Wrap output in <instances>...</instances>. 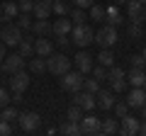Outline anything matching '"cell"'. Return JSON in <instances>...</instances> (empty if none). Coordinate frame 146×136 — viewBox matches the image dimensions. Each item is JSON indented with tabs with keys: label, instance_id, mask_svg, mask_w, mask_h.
Instances as JSON below:
<instances>
[{
	"label": "cell",
	"instance_id": "7a4b0ae2",
	"mask_svg": "<svg viewBox=\"0 0 146 136\" xmlns=\"http://www.w3.org/2000/svg\"><path fill=\"white\" fill-rule=\"evenodd\" d=\"M46 71L54 75H63L66 71H71V58L66 53H49L46 56Z\"/></svg>",
	"mask_w": 146,
	"mask_h": 136
},
{
	"label": "cell",
	"instance_id": "4316f807",
	"mask_svg": "<svg viewBox=\"0 0 146 136\" xmlns=\"http://www.w3.org/2000/svg\"><path fill=\"white\" fill-rule=\"evenodd\" d=\"M29 71L32 73H44V71H46V58L44 56H34L29 61Z\"/></svg>",
	"mask_w": 146,
	"mask_h": 136
},
{
	"label": "cell",
	"instance_id": "83f0119b",
	"mask_svg": "<svg viewBox=\"0 0 146 136\" xmlns=\"http://www.w3.org/2000/svg\"><path fill=\"white\" fill-rule=\"evenodd\" d=\"M98 63H102V66H115V53H112V49H102V51L98 53Z\"/></svg>",
	"mask_w": 146,
	"mask_h": 136
},
{
	"label": "cell",
	"instance_id": "44dd1931",
	"mask_svg": "<svg viewBox=\"0 0 146 136\" xmlns=\"http://www.w3.org/2000/svg\"><path fill=\"white\" fill-rule=\"evenodd\" d=\"M51 3H44V0H34V10H32V15L36 17V20H49V15H51Z\"/></svg>",
	"mask_w": 146,
	"mask_h": 136
},
{
	"label": "cell",
	"instance_id": "ab89813d",
	"mask_svg": "<svg viewBox=\"0 0 146 136\" xmlns=\"http://www.w3.org/2000/svg\"><path fill=\"white\" fill-rule=\"evenodd\" d=\"M56 46L58 49H68L71 46V37H68V34H58L56 37Z\"/></svg>",
	"mask_w": 146,
	"mask_h": 136
},
{
	"label": "cell",
	"instance_id": "f1b7e54d",
	"mask_svg": "<svg viewBox=\"0 0 146 136\" xmlns=\"http://www.w3.org/2000/svg\"><path fill=\"white\" fill-rule=\"evenodd\" d=\"M66 119L68 121H80L83 119V107H78L76 102H73V105L68 107V112H66Z\"/></svg>",
	"mask_w": 146,
	"mask_h": 136
},
{
	"label": "cell",
	"instance_id": "ac0fdd59",
	"mask_svg": "<svg viewBox=\"0 0 146 136\" xmlns=\"http://www.w3.org/2000/svg\"><path fill=\"white\" fill-rule=\"evenodd\" d=\"M95 97H98V107L100 110H112V107H115V90H98V95H95Z\"/></svg>",
	"mask_w": 146,
	"mask_h": 136
},
{
	"label": "cell",
	"instance_id": "8d00e7d4",
	"mask_svg": "<svg viewBox=\"0 0 146 136\" xmlns=\"http://www.w3.org/2000/svg\"><path fill=\"white\" fill-rule=\"evenodd\" d=\"M129 66L131 68H146V58L141 53H131L129 56Z\"/></svg>",
	"mask_w": 146,
	"mask_h": 136
},
{
	"label": "cell",
	"instance_id": "5bb4252c",
	"mask_svg": "<svg viewBox=\"0 0 146 136\" xmlns=\"http://www.w3.org/2000/svg\"><path fill=\"white\" fill-rule=\"evenodd\" d=\"M80 129H83L85 136L100 134V117H95L93 112H90V114H83V119H80Z\"/></svg>",
	"mask_w": 146,
	"mask_h": 136
},
{
	"label": "cell",
	"instance_id": "f907efd6",
	"mask_svg": "<svg viewBox=\"0 0 146 136\" xmlns=\"http://www.w3.org/2000/svg\"><path fill=\"white\" fill-rule=\"evenodd\" d=\"M141 56H144V58H146V49H144V53H141Z\"/></svg>",
	"mask_w": 146,
	"mask_h": 136
},
{
	"label": "cell",
	"instance_id": "30bf717a",
	"mask_svg": "<svg viewBox=\"0 0 146 136\" xmlns=\"http://www.w3.org/2000/svg\"><path fill=\"white\" fill-rule=\"evenodd\" d=\"M119 121H122V126H119V134H122V136H134V134H139L141 119H136L134 114H124Z\"/></svg>",
	"mask_w": 146,
	"mask_h": 136
},
{
	"label": "cell",
	"instance_id": "bcb514c9",
	"mask_svg": "<svg viewBox=\"0 0 146 136\" xmlns=\"http://www.w3.org/2000/svg\"><path fill=\"white\" fill-rule=\"evenodd\" d=\"M12 102H15V105H20V102H22V92H15V97H12Z\"/></svg>",
	"mask_w": 146,
	"mask_h": 136
},
{
	"label": "cell",
	"instance_id": "277c9868",
	"mask_svg": "<svg viewBox=\"0 0 146 136\" xmlns=\"http://www.w3.org/2000/svg\"><path fill=\"white\" fill-rule=\"evenodd\" d=\"M83 73L80 71H66V73L61 75V88L68 90V92H78V90H83Z\"/></svg>",
	"mask_w": 146,
	"mask_h": 136
},
{
	"label": "cell",
	"instance_id": "ee69618b",
	"mask_svg": "<svg viewBox=\"0 0 146 136\" xmlns=\"http://www.w3.org/2000/svg\"><path fill=\"white\" fill-rule=\"evenodd\" d=\"M93 3H95V0H73V5H76V7H83V10H90Z\"/></svg>",
	"mask_w": 146,
	"mask_h": 136
},
{
	"label": "cell",
	"instance_id": "c3c4849f",
	"mask_svg": "<svg viewBox=\"0 0 146 136\" xmlns=\"http://www.w3.org/2000/svg\"><path fill=\"white\" fill-rule=\"evenodd\" d=\"M141 121H146V105L141 107Z\"/></svg>",
	"mask_w": 146,
	"mask_h": 136
},
{
	"label": "cell",
	"instance_id": "836d02e7",
	"mask_svg": "<svg viewBox=\"0 0 146 136\" xmlns=\"http://www.w3.org/2000/svg\"><path fill=\"white\" fill-rule=\"evenodd\" d=\"M127 88H129L127 78H115V80H110V90H115V92H124Z\"/></svg>",
	"mask_w": 146,
	"mask_h": 136
},
{
	"label": "cell",
	"instance_id": "e575fe53",
	"mask_svg": "<svg viewBox=\"0 0 146 136\" xmlns=\"http://www.w3.org/2000/svg\"><path fill=\"white\" fill-rule=\"evenodd\" d=\"M93 78L95 80H107V66H102V63H98V66H93Z\"/></svg>",
	"mask_w": 146,
	"mask_h": 136
},
{
	"label": "cell",
	"instance_id": "8fae6325",
	"mask_svg": "<svg viewBox=\"0 0 146 136\" xmlns=\"http://www.w3.org/2000/svg\"><path fill=\"white\" fill-rule=\"evenodd\" d=\"M127 105L129 110H141L146 105V88H131V92L127 95Z\"/></svg>",
	"mask_w": 146,
	"mask_h": 136
},
{
	"label": "cell",
	"instance_id": "6da1fadb",
	"mask_svg": "<svg viewBox=\"0 0 146 136\" xmlns=\"http://www.w3.org/2000/svg\"><path fill=\"white\" fill-rule=\"evenodd\" d=\"M71 42L76 44V46H80V49L95 44V32H93V27L85 24V22H83V24H73V29H71Z\"/></svg>",
	"mask_w": 146,
	"mask_h": 136
},
{
	"label": "cell",
	"instance_id": "52a82bcc",
	"mask_svg": "<svg viewBox=\"0 0 146 136\" xmlns=\"http://www.w3.org/2000/svg\"><path fill=\"white\" fill-rule=\"evenodd\" d=\"M25 63H27V58L22 56L20 51H17V53H10V56H5V58H3L0 68H3V71H5L7 75H12V73H17V71H22V68H25Z\"/></svg>",
	"mask_w": 146,
	"mask_h": 136
},
{
	"label": "cell",
	"instance_id": "2e32d148",
	"mask_svg": "<svg viewBox=\"0 0 146 136\" xmlns=\"http://www.w3.org/2000/svg\"><path fill=\"white\" fill-rule=\"evenodd\" d=\"M20 15V5L17 3H3L0 5V22H15V17Z\"/></svg>",
	"mask_w": 146,
	"mask_h": 136
},
{
	"label": "cell",
	"instance_id": "b9f144b4",
	"mask_svg": "<svg viewBox=\"0 0 146 136\" xmlns=\"http://www.w3.org/2000/svg\"><path fill=\"white\" fill-rule=\"evenodd\" d=\"M17 5H20V12H32L34 10V0H17Z\"/></svg>",
	"mask_w": 146,
	"mask_h": 136
},
{
	"label": "cell",
	"instance_id": "f6af8a7d",
	"mask_svg": "<svg viewBox=\"0 0 146 136\" xmlns=\"http://www.w3.org/2000/svg\"><path fill=\"white\" fill-rule=\"evenodd\" d=\"M7 53H5V42H3V39H0V63H3V58H5Z\"/></svg>",
	"mask_w": 146,
	"mask_h": 136
},
{
	"label": "cell",
	"instance_id": "7402d4cb",
	"mask_svg": "<svg viewBox=\"0 0 146 136\" xmlns=\"http://www.w3.org/2000/svg\"><path fill=\"white\" fill-rule=\"evenodd\" d=\"M51 51H54V44L49 42L46 37H39V39H34V53H36V56H44V58H46Z\"/></svg>",
	"mask_w": 146,
	"mask_h": 136
},
{
	"label": "cell",
	"instance_id": "1f68e13d",
	"mask_svg": "<svg viewBox=\"0 0 146 136\" xmlns=\"http://www.w3.org/2000/svg\"><path fill=\"white\" fill-rule=\"evenodd\" d=\"M68 17H71V22H76V24H83V22H85V10L73 5L71 12H68Z\"/></svg>",
	"mask_w": 146,
	"mask_h": 136
},
{
	"label": "cell",
	"instance_id": "8992f818",
	"mask_svg": "<svg viewBox=\"0 0 146 136\" xmlns=\"http://www.w3.org/2000/svg\"><path fill=\"white\" fill-rule=\"evenodd\" d=\"M127 15L131 22L144 24L146 22V0H127Z\"/></svg>",
	"mask_w": 146,
	"mask_h": 136
},
{
	"label": "cell",
	"instance_id": "f546056e",
	"mask_svg": "<svg viewBox=\"0 0 146 136\" xmlns=\"http://www.w3.org/2000/svg\"><path fill=\"white\" fill-rule=\"evenodd\" d=\"M51 10L56 12L58 17H63V15H68V12H71V5H68L66 0H54V3H51Z\"/></svg>",
	"mask_w": 146,
	"mask_h": 136
},
{
	"label": "cell",
	"instance_id": "74e56055",
	"mask_svg": "<svg viewBox=\"0 0 146 136\" xmlns=\"http://www.w3.org/2000/svg\"><path fill=\"white\" fill-rule=\"evenodd\" d=\"M141 37H144V29H141V24L131 22V27H129V39H141Z\"/></svg>",
	"mask_w": 146,
	"mask_h": 136
},
{
	"label": "cell",
	"instance_id": "d4e9b609",
	"mask_svg": "<svg viewBox=\"0 0 146 136\" xmlns=\"http://www.w3.org/2000/svg\"><path fill=\"white\" fill-rule=\"evenodd\" d=\"M61 134H66V136H76V134H83V129H80V121H66V124L61 126Z\"/></svg>",
	"mask_w": 146,
	"mask_h": 136
},
{
	"label": "cell",
	"instance_id": "681fc988",
	"mask_svg": "<svg viewBox=\"0 0 146 136\" xmlns=\"http://www.w3.org/2000/svg\"><path fill=\"white\" fill-rule=\"evenodd\" d=\"M112 3H115V5H122V3H127V0H112Z\"/></svg>",
	"mask_w": 146,
	"mask_h": 136
},
{
	"label": "cell",
	"instance_id": "ba28073f",
	"mask_svg": "<svg viewBox=\"0 0 146 136\" xmlns=\"http://www.w3.org/2000/svg\"><path fill=\"white\" fill-rule=\"evenodd\" d=\"M73 102L78 107H83V112H93L98 107V97L95 92H88V90H78V92H73Z\"/></svg>",
	"mask_w": 146,
	"mask_h": 136
},
{
	"label": "cell",
	"instance_id": "484cf974",
	"mask_svg": "<svg viewBox=\"0 0 146 136\" xmlns=\"http://www.w3.org/2000/svg\"><path fill=\"white\" fill-rule=\"evenodd\" d=\"M15 24L20 27L22 32H25V29H32V12H20V15L15 17Z\"/></svg>",
	"mask_w": 146,
	"mask_h": 136
},
{
	"label": "cell",
	"instance_id": "7c38bea8",
	"mask_svg": "<svg viewBox=\"0 0 146 136\" xmlns=\"http://www.w3.org/2000/svg\"><path fill=\"white\" fill-rule=\"evenodd\" d=\"M27 88H29V73L17 71V73L10 75V90L12 92H25Z\"/></svg>",
	"mask_w": 146,
	"mask_h": 136
},
{
	"label": "cell",
	"instance_id": "9a60e30c",
	"mask_svg": "<svg viewBox=\"0 0 146 136\" xmlns=\"http://www.w3.org/2000/svg\"><path fill=\"white\" fill-rule=\"evenodd\" d=\"M71 29H73V22H71L68 15L56 17V20L51 22V34L54 37H58V34H71Z\"/></svg>",
	"mask_w": 146,
	"mask_h": 136
},
{
	"label": "cell",
	"instance_id": "f35d334b",
	"mask_svg": "<svg viewBox=\"0 0 146 136\" xmlns=\"http://www.w3.org/2000/svg\"><path fill=\"white\" fill-rule=\"evenodd\" d=\"M83 90H88V92H95V95H98V90H100V80H95V78L85 80V83H83Z\"/></svg>",
	"mask_w": 146,
	"mask_h": 136
},
{
	"label": "cell",
	"instance_id": "cb8c5ba5",
	"mask_svg": "<svg viewBox=\"0 0 146 136\" xmlns=\"http://www.w3.org/2000/svg\"><path fill=\"white\" fill-rule=\"evenodd\" d=\"M32 32H34L36 37H49V34H51V22H49V20L32 22Z\"/></svg>",
	"mask_w": 146,
	"mask_h": 136
},
{
	"label": "cell",
	"instance_id": "7dc6e473",
	"mask_svg": "<svg viewBox=\"0 0 146 136\" xmlns=\"http://www.w3.org/2000/svg\"><path fill=\"white\" fill-rule=\"evenodd\" d=\"M139 134H144V136H146V121H141V126H139Z\"/></svg>",
	"mask_w": 146,
	"mask_h": 136
},
{
	"label": "cell",
	"instance_id": "7bdbcfd3",
	"mask_svg": "<svg viewBox=\"0 0 146 136\" xmlns=\"http://www.w3.org/2000/svg\"><path fill=\"white\" fill-rule=\"evenodd\" d=\"M10 134H12V126H10V121L0 119V136H10Z\"/></svg>",
	"mask_w": 146,
	"mask_h": 136
},
{
	"label": "cell",
	"instance_id": "603a6c76",
	"mask_svg": "<svg viewBox=\"0 0 146 136\" xmlns=\"http://www.w3.org/2000/svg\"><path fill=\"white\" fill-rule=\"evenodd\" d=\"M17 51L25 58H32L34 56V37H22V42L17 44Z\"/></svg>",
	"mask_w": 146,
	"mask_h": 136
},
{
	"label": "cell",
	"instance_id": "d590c367",
	"mask_svg": "<svg viewBox=\"0 0 146 136\" xmlns=\"http://www.w3.org/2000/svg\"><path fill=\"white\" fill-rule=\"evenodd\" d=\"M112 112H115V117H117V119H122L124 114H129V105H127V100H124V102H115Z\"/></svg>",
	"mask_w": 146,
	"mask_h": 136
},
{
	"label": "cell",
	"instance_id": "9c48e42d",
	"mask_svg": "<svg viewBox=\"0 0 146 136\" xmlns=\"http://www.w3.org/2000/svg\"><path fill=\"white\" fill-rule=\"evenodd\" d=\"M17 121H20L22 131H36L39 126H42V117L36 114V112H20Z\"/></svg>",
	"mask_w": 146,
	"mask_h": 136
},
{
	"label": "cell",
	"instance_id": "4fadbf2b",
	"mask_svg": "<svg viewBox=\"0 0 146 136\" xmlns=\"http://www.w3.org/2000/svg\"><path fill=\"white\" fill-rule=\"evenodd\" d=\"M73 66H76V71H80V73H90L93 71V56H90L88 51H78L76 56H73Z\"/></svg>",
	"mask_w": 146,
	"mask_h": 136
},
{
	"label": "cell",
	"instance_id": "5b68a950",
	"mask_svg": "<svg viewBox=\"0 0 146 136\" xmlns=\"http://www.w3.org/2000/svg\"><path fill=\"white\" fill-rule=\"evenodd\" d=\"M0 39L5 42V46H12V49H15L17 44L22 42V29L15 24V22H7V24L0 29Z\"/></svg>",
	"mask_w": 146,
	"mask_h": 136
},
{
	"label": "cell",
	"instance_id": "60d3db41",
	"mask_svg": "<svg viewBox=\"0 0 146 136\" xmlns=\"http://www.w3.org/2000/svg\"><path fill=\"white\" fill-rule=\"evenodd\" d=\"M12 102V97H10V92H7L5 88H0V110H3V107H7Z\"/></svg>",
	"mask_w": 146,
	"mask_h": 136
},
{
	"label": "cell",
	"instance_id": "3957f363",
	"mask_svg": "<svg viewBox=\"0 0 146 136\" xmlns=\"http://www.w3.org/2000/svg\"><path fill=\"white\" fill-rule=\"evenodd\" d=\"M95 44H98L100 49H112L117 44V27H112V24L100 27V29L95 32Z\"/></svg>",
	"mask_w": 146,
	"mask_h": 136
},
{
	"label": "cell",
	"instance_id": "d6a6232c",
	"mask_svg": "<svg viewBox=\"0 0 146 136\" xmlns=\"http://www.w3.org/2000/svg\"><path fill=\"white\" fill-rule=\"evenodd\" d=\"M90 20L93 22H105V7L102 5H90Z\"/></svg>",
	"mask_w": 146,
	"mask_h": 136
},
{
	"label": "cell",
	"instance_id": "d6986e66",
	"mask_svg": "<svg viewBox=\"0 0 146 136\" xmlns=\"http://www.w3.org/2000/svg\"><path fill=\"white\" fill-rule=\"evenodd\" d=\"M105 22H107V24H112V27H119L122 22V12H119V5H115V3H112V5H107L105 7Z\"/></svg>",
	"mask_w": 146,
	"mask_h": 136
},
{
	"label": "cell",
	"instance_id": "e0dca14e",
	"mask_svg": "<svg viewBox=\"0 0 146 136\" xmlns=\"http://www.w3.org/2000/svg\"><path fill=\"white\" fill-rule=\"evenodd\" d=\"M127 83L131 88H146V68H131L127 73Z\"/></svg>",
	"mask_w": 146,
	"mask_h": 136
},
{
	"label": "cell",
	"instance_id": "816d5d0a",
	"mask_svg": "<svg viewBox=\"0 0 146 136\" xmlns=\"http://www.w3.org/2000/svg\"><path fill=\"white\" fill-rule=\"evenodd\" d=\"M44 3H54V0H44Z\"/></svg>",
	"mask_w": 146,
	"mask_h": 136
},
{
	"label": "cell",
	"instance_id": "ffe728a7",
	"mask_svg": "<svg viewBox=\"0 0 146 136\" xmlns=\"http://www.w3.org/2000/svg\"><path fill=\"white\" fill-rule=\"evenodd\" d=\"M100 134H119L117 117H100Z\"/></svg>",
	"mask_w": 146,
	"mask_h": 136
},
{
	"label": "cell",
	"instance_id": "4dcf8cb0",
	"mask_svg": "<svg viewBox=\"0 0 146 136\" xmlns=\"http://www.w3.org/2000/svg\"><path fill=\"white\" fill-rule=\"evenodd\" d=\"M17 117H20V112H17L15 107H12V105H7V107H3V110H0V119L10 121V124H12V121L17 119Z\"/></svg>",
	"mask_w": 146,
	"mask_h": 136
}]
</instances>
